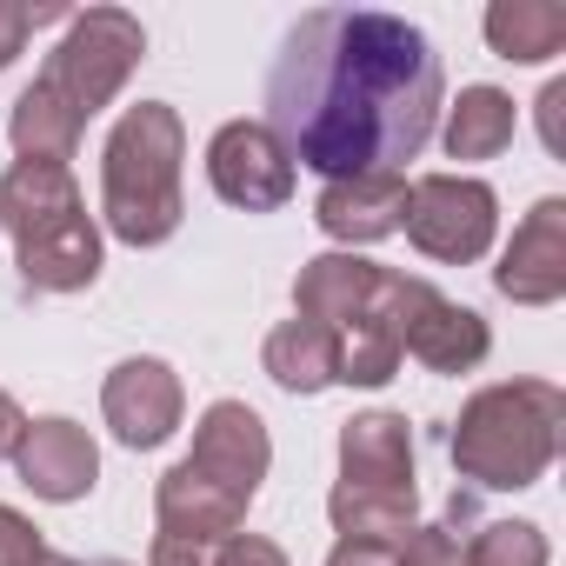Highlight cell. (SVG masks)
<instances>
[{
    "instance_id": "6da1fadb",
    "label": "cell",
    "mask_w": 566,
    "mask_h": 566,
    "mask_svg": "<svg viewBox=\"0 0 566 566\" xmlns=\"http://www.w3.org/2000/svg\"><path fill=\"white\" fill-rule=\"evenodd\" d=\"M440 54L400 14L314 8L280 41L266 74V134L287 160L354 180L400 174L440 120Z\"/></svg>"
},
{
    "instance_id": "7a4b0ae2",
    "label": "cell",
    "mask_w": 566,
    "mask_h": 566,
    "mask_svg": "<svg viewBox=\"0 0 566 566\" xmlns=\"http://www.w3.org/2000/svg\"><path fill=\"white\" fill-rule=\"evenodd\" d=\"M140 54H147V28L134 14H120V8L74 14L67 34H61V48L48 54L41 81L14 101L8 134H14L21 160L67 167L74 147H81V127L127 87V74L140 67Z\"/></svg>"
},
{
    "instance_id": "3957f363",
    "label": "cell",
    "mask_w": 566,
    "mask_h": 566,
    "mask_svg": "<svg viewBox=\"0 0 566 566\" xmlns=\"http://www.w3.org/2000/svg\"><path fill=\"white\" fill-rule=\"evenodd\" d=\"M0 227L14 233L21 280L41 294H81L101 280V227L87 220V200L67 167L54 160H14L0 180Z\"/></svg>"
},
{
    "instance_id": "277c9868",
    "label": "cell",
    "mask_w": 566,
    "mask_h": 566,
    "mask_svg": "<svg viewBox=\"0 0 566 566\" xmlns=\"http://www.w3.org/2000/svg\"><path fill=\"white\" fill-rule=\"evenodd\" d=\"M180 160L187 134L167 101H140L120 114L101 154V213L127 247H160L174 240L187 200H180Z\"/></svg>"
},
{
    "instance_id": "5b68a950",
    "label": "cell",
    "mask_w": 566,
    "mask_h": 566,
    "mask_svg": "<svg viewBox=\"0 0 566 566\" xmlns=\"http://www.w3.org/2000/svg\"><path fill=\"white\" fill-rule=\"evenodd\" d=\"M559 420H566V400L553 380H506V387L473 394L453 427L460 480H473L486 493L533 486L559 453Z\"/></svg>"
},
{
    "instance_id": "8992f818",
    "label": "cell",
    "mask_w": 566,
    "mask_h": 566,
    "mask_svg": "<svg viewBox=\"0 0 566 566\" xmlns=\"http://www.w3.org/2000/svg\"><path fill=\"white\" fill-rule=\"evenodd\" d=\"M340 539H387L413 526V433L400 413H360L340 433V486L327 500Z\"/></svg>"
},
{
    "instance_id": "52a82bcc",
    "label": "cell",
    "mask_w": 566,
    "mask_h": 566,
    "mask_svg": "<svg viewBox=\"0 0 566 566\" xmlns=\"http://www.w3.org/2000/svg\"><path fill=\"white\" fill-rule=\"evenodd\" d=\"M380 314H387L400 354H413V360L433 367V374H473V367L486 360V347H493V334H486V321H480L473 307L440 301L427 280H413V273H387Z\"/></svg>"
},
{
    "instance_id": "ba28073f",
    "label": "cell",
    "mask_w": 566,
    "mask_h": 566,
    "mask_svg": "<svg viewBox=\"0 0 566 566\" xmlns=\"http://www.w3.org/2000/svg\"><path fill=\"white\" fill-rule=\"evenodd\" d=\"M493 220H500V200L486 180L473 174H427L407 187V240L427 253V260H447V266H467L493 247Z\"/></svg>"
},
{
    "instance_id": "9c48e42d",
    "label": "cell",
    "mask_w": 566,
    "mask_h": 566,
    "mask_svg": "<svg viewBox=\"0 0 566 566\" xmlns=\"http://www.w3.org/2000/svg\"><path fill=\"white\" fill-rule=\"evenodd\" d=\"M207 180L227 207H247V213H273L287 207L294 193V160L260 120H227L207 147Z\"/></svg>"
},
{
    "instance_id": "30bf717a",
    "label": "cell",
    "mask_w": 566,
    "mask_h": 566,
    "mask_svg": "<svg viewBox=\"0 0 566 566\" xmlns=\"http://www.w3.org/2000/svg\"><path fill=\"white\" fill-rule=\"evenodd\" d=\"M266 460H273V447H266V427H260L253 407L213 400V407L200 413L193 453H187V467H193L200 480H213L220 493H233V500L247 506V500L260 493V480H266Z\"/></svg>"
},
{
    "instance_id": "8fae6325",
    "label": "cell",
    "mask_w": 566,
    "mask_h": 566,
    "mask_svg": "<svg viewBox=\"0 0 566 566\" xmlns=\"http://www.w3.org/2000/svg\"><path fill=\"white\" fill-rule=\"evenodd\" d=\"M500 294L520 307H553L566 294V200H539L520 227L513 247L500 260Z\"/></svg>"
},
{
    "instance_id": "7c38bea8",
    "label": "cell",
    "mask_w": 566,
    "mask_h": 566,
    "mask_svg": "<svg viewBox=\"0 0 566 566\" xmlns=\"http://www.w3.org/2000/svg\"><path fill=\"white\" fill-rule=\"evenodd\" d=\"M101 413H107L120 447H160L180 427V380H174V367L167 360H120L107 374Z\"/></svg>"
},
{
    "instance_id": "4fadbf2b",
    "label": "cell",
    "mask_w": 566,
    "mask_h": 566,
    "mask_svg": "<svg viewBox=\"0 0 566 566\" xmlns=\"http://www.w3.org/2000/svg\"><path fill=\"white\" fill-rule=\"evenodd\" d=\"M14 467H21V480L41 500H61V506L81 500V493H94V480H101V453H94L87 427H74V420H34V427H21Z\"/></svg>"
},
{
    "instance_id": "5bb4252c",
    "label": "cell",
    "mask_w": 566,
    "mask_h": 566,
    "mask_svg": "<svg viewBox=\"0 0 566 566\" xmlns=\"http://www.w3.org/2000/svg\"><path fill=\"white\" fill-rule=\"evenodd\" d=\"M380 280H387V266H374V260H360V253H321V260H307L301 280H294V307H301V321L340 334V327H354V321L374 314Z\"/></svg>"
},
{
    "instance_id": "9a60e30c",
    "label": "cell",
    "mask_w": 566,
    "mask_h": 566,
    "mask_svg": "<svg viewBox=\"0 0 566 566\" xmlns=\"http://www.w3.org/2000/svg\"><path fill=\"white\" fill-rule=\"evenodd\" d=\"M407 213V174H354V180H327L321 200H314V220L347 240V247H367V240H387Z\"/></svg>"
},
{
    "instance_id": "2e32d148",
    "label": "cell",
    "mask_w": 566,
    "mask_h": 566,
    "mask_svg": "<svg viewBox=\"0 0 566 566\" xmlns=\"http://www.w3.org/2000/svg\"><path fill=\"white\" fill-rule=\"evenodd\" d=\"M154 513H160V533L167 539H200V546H220V539H233V526L247 520V506L233 500V493H220L213 480H200L187 460L160 480V493H154Z\"/></svg>"
},
{
    "instance_id": "e0dca14e",
    "label": "cell",
    "mask_w": 566,
    "mask_h": 566,
    "mask_svg": "<svg viewBox=\"0 0 566 566\" xmlns=\"http://www.w3.org/2000/svg\"><path fill=\"white\" fill-rule=\"evenodd\" d=\"M486 41L500 61H553L566 48V8L559 0H500L486 8Z\"/></svg>"
},
{
    "instance_id": "ac0fdd59",
    "label": "cell",
    "mask_w": 566,
    "mask_h": 566,
    "mask_svg": "<svg viewBox=\"0 0 566 566\" xmlns=\"http://www.w3.org/2000/svg\"><path fill=\"white\" fill-rule=\"evenodd\" d=\"M266 374H273V387H287V394H321V387H334V334L327 327H314V321H287V327H273L266 334Z\"/></svg>"
},
{
    "instance_id": "d6986e66",
    "label": "cell",
    "mask_w": 566,
    "mask_h": 566,
    "mask_svg": "<svg viewBox=\"0 0 566 566\" xmlns=\"http://www.w3.org/2000/svg\"><path fill=\"white\" fill-rule=\"evenodd\" d=\"M513 147V101L500 87H467L447 114V154L453 160H493Z\"/></svg>"
},
{
    "instance_id": "ffe728a7",
    "label": "cell",
    "mask_w": 566,
    "mask_h": 566,
    "mask_svg": "<svg viewBox=\"0 0 566 566\" xmlns=\"http://www.w3.org/2000/svg\"><path fill=\"white\" fill-rule=\"evenodd\" d=\"M480 520V506H473V493H453V506H447V520L440 526H407L400 533V566H467V533L460 526H473Z\"/></svg>"
},
{
    "instance_id": "44dd1931",
    "label": "cell",
    "mask_w": 566,
    "mask_h": 566,
    "mask_svg": "<svg viewBox=\"0 0 566 566\" xmlns=\"http://www.w3.org/2000/svg\"><path fill=\"white\" fill-rule=\"evenodd\" d=\"M467 566H546V533L533 520H493L467 533Z\"/></svg>"
},
{
    "instance_id": "7402d4cb",
    "label": "cell",
    "mask_w": 566,
    "mask_h": 566,
    "mask_svg": "<svg viewBox=\"0 0 566 566\" xmlns=\"http://www.w3.org/2000/svg\"><path fill=\"white\" fill-rule=\"evenodd\" d=\"M48 21H74V14H61V8H28V0H0V67H14V54L28 48V34L48 28Z\"/></svg>"
},
{
    "instance_id": "603a6c76",
    "label": "cell",
    "mask_w": 566,
    "mask_h": 566,
    "mask_svg": "<svg viewBox=\"0 0 566 566\" xmlns=\"http://www.w3.org/2000/svg\"><path fill=\"white\" fill-rule=\"evenodd\" d=\"M213 566H287V553H280L273 539H260V533H240V539L213 546Z\"/></svg>"
},
{
    "instance_id": "cb8c5ba5",
    "label": "cell",
    "mask_w": 566,
    "mask_h": 566,
    "mask_svg": "<svg viewBox=\"0 0 566 566\" xmlns=\"http://www.w3.org/2000/svg\"><path fill=\"white\" fill-rule=\"evenodd\" d=\"M34 546H41V533H34L14 506H0V566H21Z\"/></svg>"
},
{
    "instance_id": "d4e9b609",
    "label": "cell",
    "mask_w": 566,
    "mask_h": 566,
    "mask_svg": "<svg viewBox=\"0 0 566 566\" xmlns=\"http://www.w3.org/2000/svg\"><path fill=\"white\" fill-rule=\"evenodd\" d=\"M327 566H400V553L387 539H340L327 553Z\"/></svg>"
},
{
    "instance_id": "484cf974",
    "label": "cell",
    "mask_w": 566,
    "mask_h": 566,
    "mask_svg": "<svg viewBox=\"0 0 566 566\" xmlns=\"http://www.w3.org/2000/svg\"><path fill=\"white\" fill-rule=\"evenodd\" d=\"M559 107H566V81H553V87L539 94V140H546V154H566V120H559Z\"/></svg>"
},
{
    "instance_id": "4316f807",
    "label": "cell",
    "mask_w": 566,
    "mask_h": 566,
    "mask_svg": "<svg viewBox=\"0 0 566 566\" xmlns=\"http://www.w3.org/2000/svg\"><path fill=\"white\" fill-rule=\"evenodd\" d=\"M154 566H213V546H200V539H154Z\"/></svg>"
},
{
    "instance_id": "83f0119b",
    "label": "cell",
    "mask_w": 566,
    "mask_h": 566,
    "mask_svg": "<svg viewBox=\"0 0 566 566\" xmlns=\"http://www.w3.org/2000/svg\"><path fill=\"white\" fill-rule=\"evenodd\" d=\"M21 427H28V420H21V407H14V394H8V387H0V460H8V453H14V440H21Z\"/></svg>"
},
{
    "instance_id": "f1b7e54d",
    "label": "cell",
    "mask_w": 566,
    "mask_h": 566,
    "mask_svg": "<svg viewBox=\"0 0 566 566\" xmlns=\"http://www.w3.org/2000/svg\"><path fill=\"white\" fill-rule=\"evenodd\" d=\"M21 566H81V559H67V553H54V546H34Z\"/></svg>"
},
{
    "instance_id": "f546056e",
    "label": "cell",
    "mask_w": 566,
    "mask_h": 566,
    "mask_svg": "<svg viewBox=\"0 0 566 566\" xmlns=\"http://www.w3.org/2000/svg\"><path fill=\"white\" fill-rule=\"evenodd\" d=\"M94 566H127V559H94Z\"/></svg>"
}]
</instances>
